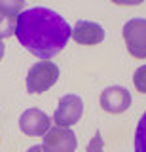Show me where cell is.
Listing matches in <instances>:
<instances>
[{"label": "cell", "instance_id": "ba28073f", "mask_svg": "<svg viewBox=\"0 0 146 152\" xmlns=\"http://www.w3.org/2000/svg\"><path fill=\"white\" fill-rule=\"evenodd\" d=\"M70 36L82 46H97L105 40V28L93 21H78Z\"/></svg>", "mask_w": 146, "mask_h": 152}, {"label": "cell", "instance_id": "30bf717a", "mask_svg": "<svg viewBox=\"0 0 146 152\" xmlns=\"http://www.w3.org/2000/svg\"><path fill=\"white\" fill-rule=\"evenodd\" d=\"M25 12V0H0V15H19Z\"/></svg>", "mask_w": 146, "mask_h": 152}, {"label": "cell", "instance_id": "9c48e42d", "mask_svg": "<svg viewBox=\"0 0 146 152\" xmlns=\"http://www.w3.org/2000/svg\"><path fill=\"white\" fill-rule=\"evenodd\" d=\"M135 152H146V112L140 116L135 131Z\"/></svg>", "mask_w": 146, "mask_h": 152}, {"label": "cell", "instance_id": "8fae6325", "mask_svg": "<svg viewBox=\"0 0 146 152\" xmlns=\"http://www.w3.org/2000/svg\"><path fill=\"white\" fill-rule=\"evenodd\" d=\"M17 15H0V38H10L15 34Z\"/></svg>", "mask_w": 146, "mask_h": 152}, {"label": "cell", "instance_id": "52a82bcc", "mask_svg": "<svg viewBox=\"0 0 146 152\" xmlns=\"http://www.w3.org/2000/svg\"><path fill=\"white\" fill-rule=\"evenodd\" d=\"M101 107L110 114H121L131 107V93L121 86L106 88L101 93Z\"/></svg>", "mask_w": 146, "mask_h": 152}, {"label": "cell", "instance_id": "7c38bea8", "mask_svg": "<svg viewBox=\"0 0 146 152\" xmlns=\"http://www.w3.org/2000/svg\"><path fill=\"white\" fill-rule=\"evenodd\" d=\"M133 84H135L137 91L146 93V65L139 66V69L135 70V74H133Z\"/></svg>", "mask_w": 146, "mask_h": 152}, {"label": "cell", "instance_id": "9a60e30c", "mask_svg": "<svg viewBox=\"0 0 146 152\" xmlns=\"http://www.w3.org/2000/svg\"><path fill=\"white\" fill-rule=\"evenodd\" d=\"M27 152H48V150H46L44 145H38V146H32V148H29Z\"/></svg>", "mask_w": 146, "mask_h": 152}, {"label": "cell", "instance_id": "3957f363", "mask_svg": "<svg viewBox=\"0 0 146 152\" xmlns=\"http://www.w3.org/2000/svg\"><path fill=\"white\" fill-rule=\"evenodd\" d=\"M123 40L133 57L146 59V19L135 17L123 25Z\"/></svg>", "mask_w": 146, "mask_h": 152}, {"label": "cell", "instance_id": "4fadbf2b", "mask_svg": "<svg viewBox=\"0 0 146 152\" xmlns=\"http://www.w3.org/2000/svg\"><path fill=\"white\" fill-rule=\"evenodd\" d=\"M102 148H105V141H102L101 131H97L95 137H93L87 145V152H102Z\"/></svg>", "mask_w": 146, "mask_h": 152}, {"label": "cell", "instance_id": "8992f818", "mask_svg": "<svg viewBox=\"0 0 146 152\" xmlns=\"http://www.w3.org/2000/svg\"><path fill=\"white\" fill-rule=\"evenodd\" d=\"M49 126H51L49 116L42 112L40 108H27L19 116V127L29 137H44Z\"/></svg>", "mask_w": 146, "mask_h": 152}, {"label": "cell", "instance_id": "5bb4252c", "mask_svg": "<svg viewBox=\"0 0 146 152\" xmlns=\"http://www.w3.org/2000/svg\"><path fill=\"white\" fill-rule=\"evenodd\" d=\"M110 2L118 4V6H139V4H142L144 0H110Z\"/></svg>", "mask_w": 146, "mask_h": 152}, {"label": "cell", "instance_id": "7a4b0ae2", "mask_svg": "<svg viewBox=\"0 0 146 152\" xmlns=\"http://www.w3.org/2000/svg\"><path fill=\"white\" fill-rule=\"evenodd\" d=\"M59 80V66L51 61H38L31 66L27 74L29 93H44Z\"/></svg>", "mask_w": 146, "mask_h": 152}, {"label": "cell", "instance_id": "2e32d148", "mask_svg": "<svg viewBox=\"0 0 146 152\" xmlns=\"http://www.w3.org/2000/svg\"><path fill=\"white\" fill-rule=\"evenodd\" d=\"M4 50H6V48H4V42H2V38H0V61H2V57H4Z\"/></svg>", "mask_w": 146, "mask_h": 152}, {"label": "cell", "instance_id": "5b68a950", "mask_svg": "<svg viewBox=\"0 0 146 152\" xmlns=\"http://www.w3.org/2000/svg\"><path fill=\"white\" fill-rule=\"evenodd\" d=\"M44 146L48 152H74L78 146L76 135L72 133L70 127L57 126L49 127L44 135Z\"/></svg>", "mask_w": 146, "mask_h": 152}, {"label": "cell", "instance_id": "6da1fadb", "mask_svg": "<svg viewBox=\"0 0 146 152\" xmlns=\"http://www.w3.org/2000/svg\"><path fill=\"white\" fill-rule=\"evenodd\" d=\"M72 28L67 19L49 8H31L17 15L15 36L25 50L48 61L65 50Z\"/></svg>", "mask_w": 146, "mask_h": 152}, {"label": "cell", "instance_id": "277c9868", "mask_svg": "<svg viewBox=\"0 0 146 152\" xmlns=\"http://www.w3.org/2000/svg\"><path fill=\"white\" fill-rule=\"evenodd\" d=\"M82 114H84L82 97L76 95V93H68V95H63V97H61L57 108H55V114H53V122L57 124V126L70 127L76 122H80Z\"/></svg>", "mask_w": 146, "mask_h": 152}]
</instances>
